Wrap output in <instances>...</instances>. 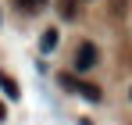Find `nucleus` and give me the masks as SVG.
<instances>
[{
	"label": "nucleus",
	"instance_id": "f257e3e1",
	"mask_svg": "<svg viewBox=\"0 0 132 125\" xmlns=\"http://www.w3.org/2000/svg\"><path fill=\"white\" fill-rule=\"evenodd\" d=\"M93 64H96V46H93V43H79V46H75V68L86 72Z\"/></svg>",
	"mask_w": 132,
	"mask_h": 125
},
{
	"label": "nucleus",
	"instance_id": "f03ea898",
	"mask_svg": "<svg viewBox=\"0 0 132 125\" xmlns=\"http://www.w3.org/2000/svg\"><path fill=\"white\" fill-rule=\"evenodd\" d=\"M75 93H82V97H86L89 104H100V100H104L100 86H93V82H82V79H79V86H75Z\"/></svg>",
	"mask_w": 132,
	"mask_h": 125
},
{
	"label": "nucleus",
	"instance_id": "7ed1b4c3",
	"mask_svg": "<svg viewBox=\"0 0 132 125\" xmlns=\"http://www.w3.org/2000/svg\"><path fill=\"white\" fill-rule=\"evenodd\" d=\"M0 89H4V97H7V100H18V97H22L18 82H14V79H11L7 72H0Z\"/></svg>",
	"mask_w": 132,
	"mask_h": 125
},
{
	"label": "nucleus",
	"instance_id": "20e7f679",
	"mask_svg": "<svg viewBox=\"0 0 132 125\" xmlns=\"http://www.w3.org/2000/svg\"><path fill=\"white\" fill-rule=\"evenodd\" d=\"M57 40H61V36H57V29H46L43 40H39V50H43V54H50V50L57 46Z\"/></svg>",
	"mask_w": 132,
	"mask_h": 125
},
{
	"label": "nucleus",
	"instance_id": "39448f33",
	"mask_svg": "<svg viewBox=\"0 0 132 125\" xmlns=\"http://www.w3.org/2000/svg\"><path fill=\"white\" fill-rule=\"evenodd\" d=\"M57 82L64 86L68 93H75V86H79V75H71V72H61V75H57Z\"/></svg>",
	"mask_w": 132,
	"mask_h": 125
},
{
	"label": "nucleus",
	"instance_id": "423d86ee",
	"mask_svg": "<svg viewBox=\"0 0 132 125\" xmlns=\"http://www.w3.org/2000/svg\"><path fill=\"white\" fill-rule=\"evenodd\" d=\"M14 4H18V7H25V11H39L46 0H14Z\"/></svg>",
	"mask_w": 132,
	"mask_h": 125
},
{
	"label": "nucleus",
	"instance_id": "0eeeda50",
	"mask_svg": "<svg viewBox=\"0 0 132 125\" xmlns=\"http://www.w3.org/2000/svg\"><path fill=\"white\" fill-rule=\"evenodd\" d=\"M61 14L64 18H75V0H61Z\"/></svg>",
	"mask_w": 132,
	"mask_h": 125
},
{
	"label": "nucleus",
	"instance_id": "6e6552de",
	"mask_svg": "<svg viewBox=\"0 0 132 125\" xmlns=\"http://www.w3.org/2000/svg\"><path fill=\"white\" fill-rule=\"evenodd\" d=\"M4 118H7V107H4V104H0V122H4Z\"/></svg>",
	"mask_w": 132,
	"mask_h": 125
},
{
	"label": "nucleus",
	"instance_id": "1a4fd4ad",
	"mask_svg": "<svg viewBox=\"0 0 132 125\" xmlns=\"http://www.w3.org/2000/svg\"><path fill=\"white\" fill-rule=\"evenodd\" d=\"M129 97H132V89H129Z\"/></svg>",
	"mask_w": 132,
	"mask_h": 125
}]
</instances>
